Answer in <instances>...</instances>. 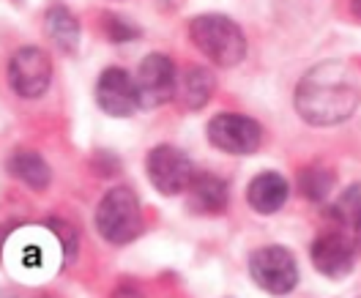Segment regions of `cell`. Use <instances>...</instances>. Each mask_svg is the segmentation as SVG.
<instances>
[{
    "instance_id": "obj_12",
    "label": "cell",
    "mask_w": 361,
    "mask_h": 298,
    "mask_svg": "<svg viewBox=\"0 0 361 298\" xmlns=\"http://www.w3.org/2000/svg\"><path fill=\"white\" fill-rule=\"evenodd\" d=\"M214 88H216V82H214L211 71L203 69V66H186L183 71L176 74L173 99H176V104L180 110H200L211 101Z\"/></svg>"
},
{
    "instance_id": "obj_17",
    "label": "cell",
    "mask_w": 361,
    "mask_h": 298,
    "mask_svg": "<svg viewBox=\"0 0 361 298\" xmlns=\"http://www.w3.org/2000/svg\"><path fill=\"white\" fill-rule=\"evenodd\" d=\"M334 222L348 230H359L361 228V184L348 186L342 192V197L337 200V206L331 211Z\"/></svg>"
},
{
    "instance_id": "obj_9",
    "label": "cell",
    "mask_w": 361,
    "mask_h": 298,
    "mask_svg": "<svg viewBox=\"0 0 361 298\" xmlns=\"http://www.w3.org/2000/svg\"><path fill=\"white\" fill-rule=\"evenodd\" d=\"M11 88L23 99H36L49 88L52 77V63L47 58L44 49L39 46H23L11 58Z\"/></svg>"
},
{
    "instance_id": "obj_11",
    "label": "cell",
    "mask_w": 361,
    "mask_h": 298,
    "mask_svg": "<svg viewBox=\"0 0 361 298\" xmlns=\"http://www.w3.org/2000/svg\"><path fill=\"white\" fill-rule=\"evenodd\" d=\"M183 194L186 208L200 216H216L227 208V184L211 173H195Z\"/></svg>"
},
{
    "instance_id": "obj_10",
    "label": "cell",
    "mask_w": 361,
    "mask_h": 298,
    "mask_svg": "<svg viewBox=\"0 0 361 298\" xmlns=\"http://www.w3.org/2000/svg\"><path fill=\"white\" fill-rule=\"evenodd\" d=\"M96 101L102 113H107L110 118H132L140 107L135 77L118 66L104 69L96 82Z\"/></svg>"
},
{
    "instance_id": "obj_20",
    "label": "cell",
    "mask_w": 361,
    "mask_h": 298,
    "mask_svg": "<svg viewBox=\"0 0 361 298\" xmlns=\"http://www.w3.org/2000/svg\"><path fill=\"white\" fill-rule=\"evenodd\" d=\"M359 247H361V228H359Z\"/></svg>"
},
{
    "instance_id": "obj_19",
    "label": "cell",
    "mask_w": 361,
    "mask_h": 298,
    "mask_svg": "<svg viewBox=\"0 0 361 298\" xmlns=\"http://www.w3.org/2000/svg\"><path fill=\"white\" fill-rule=\"evenodd\" d=\"M353 14L361 20V0H353Z\"/></svg>"
},
{
    "instance_id": "obj_15",
    "label": "cell",
    "mask_w": 361,
    "mask_h": 298,
    "mask_svg": "<svg viewBox=\"0 0 361 298\" xmlns=\"http://www.w3.org/2000/svg\"><path fill=\"white\" fill-rule=\"evenodd\" d=\"M334 178L337 175L326 161H312L298 175V192L312 203H323L334 189Z\"/></svg>"
},
{
    "instance_id": "obj_16",
    "label": "cell",
    "mask_w": 361,
    "mask_h": 298,
    "mask_svg": "<svg viewBox=\"0 0 361 298\" xmlns=\"http://www.w3.org/2000/svg\"><path fill=\"white\" fill-rule=\"evenodd\" d=\"M11 173H14L25 186H30V189H36V192H42V189L49 186V167H47V161L42 159L39 154H33V151H17L14 159H11Z\"/></svg>"
},
{
    "instance_id": "obj_14",
    "label": "cell",
    "mask_w": 361,
    "mask_h": 298,
    "mask_svg": "<svg viewBox=\"0 0 361 298\" xmlns=\"http://www.w3.org/2000/svg\"><path fill=\"white\" fill-rule=\"evenodd\" d=\"M44 33L47 39L63 52H74L80 44V23L63 6H52L44 14Z\"/></svg>"
},
{
    "instance_id": "obj_18",
    "label": "cell",
    "mask_w": 361,
    "mask_h": 298,
    "mask_svg": "<svg viewBox=\"0 0 361 298\" xmlns=\"http://www.w3.org/2000/svg\"><path fill=\"white\" fill-rule=\"evenodd\" d=\"M104 33L113 39V42H126V39H137L140 36V30H137L132 23H126L123 17H115V14H104Z\"/></svg>"
},
{
    "instance_id": "obj_8",
    "label": "cell",
    "mask_w": 361,
    "mask_h": 298,
    "mask_svg": "<svg viewBox=\"0 0 361 298\" xmlns=\"http://www.w3.org/2000/svg\"><path fill=\"white\" fill-rule=\"evenodd\" d=\"M176 74L178 71L173 69V61L167 55H159V52L148 55L135 74L140 107L154 110V107L167 104L176 93Z\"/></svg>"
},
{
    "instance_id": "obj_1",
    "label": "cell",
    "mask_w": 361,
    "mask_h": 298,
    "mask_svg": "<svg viewBox=\"0 0 361 298\" xmlns=\"http://www.w3.org/2000/svg\"><path fill=\"white\" fill-rule=\"evenodd\" d=\"M361 88L342 61H323L295 85V113L310 126H337L356 113Z\"/></svg>"
},
{
    "instance_id": "obj_4",
    "label": "cell",
    "mask_w": 361,
    "mask_h": 298,
    "mask_svg": "<svg viewBox=\"0 0 361 298\" xmlns=\"http://www.w3.org/2000/svg\"><path fill=\"white\" fill-rule=\"evenodd\" d=\"M208 142L225 154L233 156H247L255 154L263 142V129L255 118L247 115H235V113H222L216 118H211L208 123Z\"/></svg>"
},
{
    "instance_id": "obj_7",
    "label": "cell",
    "mask_w": 361,
    "mask_h": 298,
    "mask_svg": "<svg viewBox=\"0 0 361 298\" xmlns=\"http://www.w3.org/2000/svg\"><path fill=\"white\" fill-rule=\"evenodd\" d=\"M312 263L323 276L329 279H342L353 271L356 263V244L350 238L348 228H329L323 230L312 244Z\"/></svg>"
},
{
    "instance_id": "obj_13",
    "label": "cell",
    "mask_w": 361,
    "mask_h": 298,
    "mask_svg": "<svg viewBox=\"0 0 361 298\" xmlns=\"http://www.w3.org/2000/svg\"><path fill=\"white\" fill-rule=\"evenodd\" d=\"M290 186L279 173H260L252 178V184L247 189L249 206L255 208L257 213H276L279 208L288 203Z\"/></svg>"
},
{
    "instance_id": "obj_6",
    "label": "cell",
    "mask_w": 361,
    "mask_h": 298,
    "mask_svg": "<svg viewBox=\"0 0 361 298\" xmlns=\"http://www.w3.org/2000/svg\"><path fill=\"white\" fill-rule=\"evenodd\" d=\"M145 170H148V178H151L154 189L159 194H167V197L186 192V186L195 175L192 161L186 159L183 151L173 148V145H157L148 154Z\"/></svg>"
},
{
    "instance_id": "obj_2",
    "label": "cell",
    "mask_w": 361,
    "mask_h": 298,
    "mask_svg": "<svg viewBox=\"0 0 361 298\" xmlns=\"http://www.w3.org/2000/svg\"><path fill=\"white\" fill-rule=\"evenodd\" d=\"M189 39L214 66L233 69L247 55V39L241 27L225 14H200L189 23Z\"/></svg>"
},
{
    "instance_id": "obj_5",
    "label": "cell",
    "mask_w": 361,
    "mask_h": 298,
    "mask_svg": "<svg viewBox=\"0 0 361 298\" xmlns=\"http://www.w3.org/2000/svg\"><path fill=\"white\" fill-rule=\"evenodd\" d=\"M249 274L266 290L285 296L298 285V266L295 257L285 247H263L249 257Z\"/></svg>"
},
{
    "instance_id": "obj_3",
    "label": "cell",
    "mask_w": 361,
    "mask_h": 298,
    "mask_svg": "<svg viewBox=\"0 0 361 298\" xmlns=\"http://www.w3.org/2000/svg\"><path fill=\"white\" fill-rule=\"evenodd\" d=\"M96 230L104 241L115 247H123L135 241L142 232V216H140V200L132 189L115 186L110 189L96 208Z\"/></svg>"
}]
</instances>
